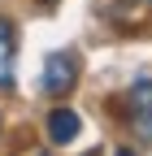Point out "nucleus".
Segmentation results:
<instances>
[{
    "label": "nucleus",
    "mask_w": 152,
    "mask_h": 156,
    "mask_svg": "<svg viewBox=\"0 0 152 156\" xmlns=\"http://www.w3.org/2000/svg\"><path fill=\"white\" fill-rule=\"evenodd\" d=\"M39 156H44V152H39Z\"/></svg>",
    "instance_id": "nucleus-6"
},
{
    "label": "nucleus",
    "mask_w": 152,
    "mask_h": 156,
    "mask_svg": "<svg viewBox=\"0 0 152 156\" xmlns=\"http://www.w3.org/2000/svg\"><path fill=\"white\" fill-rule=\"evenodd\" d=\"M74 78H78V69H74V56H70V52H65V56H52L48 69H44V91L61 95V91L74 87Z\"/></svg>",
    "instance_id": "nucleus-1"
},
{
    "label": "nucleus",
    "mask_w": 152,
    "mask_h": 156,
    "mask_svg": "<svg viewBox=\"0 0 152 156\" xmlns=\"http://www.w3.org/2000/svg\"><path fill=\"white\" fill-rule=\"evenodd\" d=\"M91 156H96V152H91Z\"/></svg>",
    "instance_id": "nucleus-5"
},
{
    "label": "nucleus",
    "mask_w": 152,
    "mask_h": 156,
    "mask_svg": "<svg viewBox=\"0 0 152 156\" xmlns=\"http://www.w3.org/2000/svg\"><path fill=\"white\" fill-rule=\"evenodd\" d=\"M74 134H78V113L52 108V113H48V139H52V143H70Z\"/></svg>",
    "instance_id": "nucleus-3"
},
{
    "label": "nucleus",
    "mask_w": 152,
    "mask_h": 156,
    "mask_svg": "<svg viewBox=\"0 0 152 156\" xmlns=\"http://www.w3.org/2000/svg\"><path fill=\"white\" fill-rule=\"evenodd\" d=\"M13 48H17L13 26L0 17V87H9V83H13Z\"/></svg>",
    "instance_id": "nucleus-4"
},
{
    "label": "nucleus",
    "mask_w": 152,
    "mask_h": 156,
    "mask_svg": "<svg viewBox=\"0 0 152 156\" xmlns=\"http://www.w3.org/2000/svg\"><path fill=\"white\" fill-rule=\"evenodd\" d=\"M130 104H135V113H139V122H135L139 139H152V83H135Z\"/></svg>",
    "instance_id": "nucleus-2"
}]
</instances>
